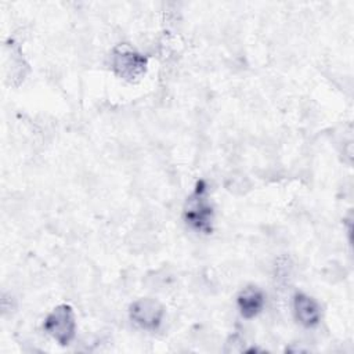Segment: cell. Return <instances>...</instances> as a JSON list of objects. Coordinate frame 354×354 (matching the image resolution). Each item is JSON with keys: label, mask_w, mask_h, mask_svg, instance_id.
Returning <instances> with one entry per match:
<instances>
[{"label": "cell", "mask_w": 354, "mask_h": 354, "mask_svg": "<svg viewBox=\"0 0 354 354\" xmlns=\"http://www.w3.org/2000/svg\"><path fill=\"white\" fill-rule=\"evenodd\" d=\"M185 223L201 232L209 234L213 223V209L206 198V185L203 181L196 184L195 191L189 195L184 207Z\"/></svg>", "instance_id": "obj_1"}, {"label": "cell", "mask_w": 354, "mask_h": 354, "mask_svg": "<svg viewBox=\"0 0 354 354\" xmlns=\"http://www.w3.org/2000/svg\"><path fill=\"white\" fill-rule=\"evenodd\" d=\"M147 58L127 44H119L111 55L112 71L123 80L136 82L147 71Z\"/></svg>", "instance_id": "obj_2"}, {"label": "cell", "mask_w": 354, "mask_h": 354, "mask_svg": "<svg viewBox=\"0 0 354 354\" xmlns=\"http://www.w3.org/2000/svg\"><path fill=\"white\" fill-rule=\"evenodd\" d=\"M44 330L61 346L72 342L76 332L75 313L69 304L57 306L44 321Z\"/></svg>", "instance_id": "obj_3"}, {"label": "cell", "mask_w": 354, "mask_h": 354, "mask_svg": "<svg viewBox=\"0 0 354 354\" xmlns=\"http://www.w3.org/2000/svg\"><path fill=\"white\" fill-rule=\"evenodd\" d=\"M130 319L145 330H156L165 317V307L152 297H141L130 304Z\"/></svg>", "instance_id": "obj_4"}, {"label": "cell", "mask_w": 354, "mask_h": 354, "mask_svg": "<svg viewBox=\"0 0 354 354\" xmlns=\"http://www.w3.org/2000/svg\"><path fill=\"white\" fill-rule=\"evenodd\" d=\"M293 311H295L296 319L306 328H314L319 324L321 308L313 297H310L304 293L295 295Z\"/></svg>", "instance_id": "obj_5"}, {"label": "cell", "mask_w": 354, "mask_h": 354, "mask_svg": "<svg viewBox=\"0 0 354 354\" xmlns=\"http://www.w3.org/2000/svg\"><path fill=\"white\" fill-rule=\"evenodd\" d=\"M236 304L241 315L246 319H250L263 310L264 295L257 286H246L239 292L236 297Z\"/></svg>", "instance_id": "obj_6"}]
</instances>
